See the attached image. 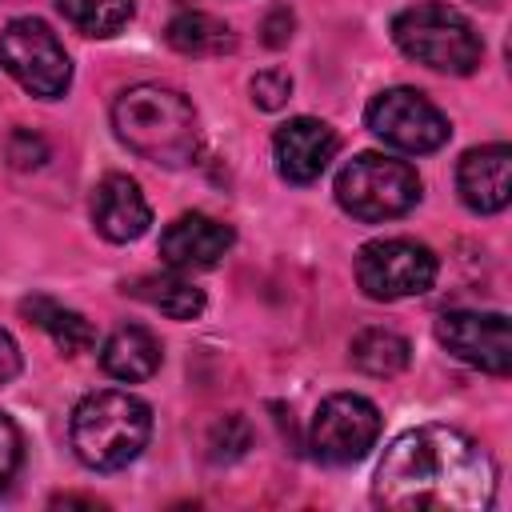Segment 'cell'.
<instances>
[{
	"instance_id": "cell-1",
	"label": "cell",
	"mask_w": 512,
	"mask_h": 512,
	"mask_svg": "<svg viewBox=\"0 0 512 512\" xmlns=\"http://www.w3.org/2000/svg\"><path fill=\"white\" fill-rule=\"evenodd\" d=\"M496 496L492 456L448 424L400 432L376 468L372 500L392 512H484Z\"/></svg>"
},
{
	"instance_id": "cell-2",
	"label": "cell",
	"mask_w": 512,
	"mask_h": 512,
	"mask_svg": "<svg viewBox=\"0 0 512 512\" xmlns=\"http://www.w3.org/2000/svg\"><path fill=\"white\" fill-rule=\"evenodd\" d=\"M116 136L144 160L180 168L200 148V124L192 104L164 84H132L112 104Z\"/></svg>"
},
{
	"instance_id": "cell-3",
	"label": "cell",
	"mask_w": 512,
	"mask_h": 512,
	"mask_svg": "<svg viewBox=\"0 0 512 512\" xmlns=\"http://www.w3.org/2000/svg\"><path fill=\"white\" fill-rule=\"evenodd\" d=\"M152 436V412L132 392H92L72 408V448L96 472L132 464Z\"/></svg>"
},
{
	"instance_id": "cell-4",
	"label": "cell",
	"mask_w": 512,
	"mask_h": 512,
	"mask_svg": "<svg viewBox=\"0 0 512 512\" xmlns=\"http://www.w3.org/2000/svg\"><path fill=\"white\" fill-rule=\"evenodd\" d=\"M392 40L408 60H416L432 72H448V76L476 72L480 56H484L476 28L456 8H448L440 0H424V4L404 8L392 20Z\"/></svg>"
},
{
	"instance_id": "cell-5",
	"label": "cell",
	"mask_w": 512,
	"mask_h": 512,
	"mask_svg": "<svg viewBox=\"0 0 512 512\" xmlns=\"http://www.w3.org/2000/svg\"><path fill=\"white\" fill-rule=\"evenodd\" d=\"M336 200L344 212H352L364 224L404 216L420 200V176L412 164L384 156V152H360L348 160L336 176Z\"/></svg>"
},
{
	"instance_id": "cell-6",
	"label": "cell",
	"mask_w": 512,
	"mask_h": 512,
	"mask_svg": "<svg viewBox=\"0 0 512 512\" xmlns=\"http://www.w3.org/2000/svg\"><path fill=\"white\" fill-rule=\"evenodd\" d=\"M0 64L20 88L44 100L64 96L72 84V60L64 44L44 20H32V16H20L0 32Z\"/></svg>"
},
{
	"instance_id": "cell-7",
	"label": "cell",
	"mask_w": 512,
	"mask_h": 512,
	"mask_svg": "<svg viewBox=\"0 0 512 512\" xmlns=\"http://www.w3.org/2000/svg\"><path fill=\"white\" fill-rule=\"evenodd\" d=\"M356 280L372 300L420 296L436 280V256H432V248L404 240V236L372 240L356 256Z\"/></svg>"
},
{
	"instance_id": "cell-8",
	"label": "cell",
	"mask_w": 512,
	"mask_h": 512,
	"mask_svg": "<svg viewBox=\"0 0 512 512\" xmlns=\"http://www.w3.org/2000/svg\"><path fill=\"white\" fill-rule=\"evenodd\" d=\"M364 124L384 144H392L400 152H416V156L420 152H436L448 140V132H452L444 112L428 96H420L416 88H388V92H380L368 104Z\"/></svg>"
},
{
	"instance_id": "cell-9",
	"label": "cell",
	"mask_w": 512,
	"mask_h": 512,
	"mask_svg": "<svg viewBox=\"0 0 512 512\" xmlns=\"http://www.w3.org/2000/svg\"><path fill=\"white\" fill-rule=\"evenodd\" d=\"M380 436V412L356 392H336L316 408L312 452L324 464H356Z\"/></svg>"
},
{
	"instance_id": "cell-10",
	"label": "cell",
	"mask_w": 512,
	"mask_h": 512,
	"mask_svg": "<svg viewBox=\"0 0 512 512\" xmlns=\"http://www.w3.org/2000/svg\"><path fill=\"white\" fill-rule=\"evenodd\" d=\"M436 340L464 364L508 376L512 372V336L504 312H444L436 320Z\"/></svg>"
},
{
	"instance_id": "cell-11",
	"label": "cell",
	"mask_w": 512,
	"mask_h": 512,
	"mask_svg": "<svg viewBox=\"0 0 512 512\" xmlns=\"http://www.w3.org/2000/svg\"><path fill=\"white\" fill-rule=\"evenodd\" d=\"M340 148V136L324 124V120H312V116H296L288 120L276 140H272V156H276V172L288 180V184H312L328 160L336 156Z\"/></svg>"
},
{
	"instance_id": "cell-12",
	"label": "cell",
	"mask_w": 512,
	"mask_h": 512,
	"mask_svg": "<svg viewBox=\"0 0 512 512\" xmlns=\"http://www.w3.org/2000/svg\"><path fill=\"white\" fill-rule=\"evenodd\" d=\"M460 200L472 212H504L512 200V148L508 144H484L464 152L456 168Z\"/></svg>"
},
{
	"instance_id": "cell-13",
	"label": "cell",
	"mask_w": 512,
	"mask_h": 512,
	"mask_svg": "<svg viewBox=\"0 0 512 512\" xmlns=\"http://www.w3.org/2000/svg\"><path fill=\"white\" fill-rule=\"evenodd\" d=\"M92 224L112 244L140 240L152 224V208H148L140 184L132 176H120V172L104 176L92 192Z\"/></svg>"
},
{
	"instance_id": "cell-14",
	"label": "cell",
	"mask_w": 512,
	"mask_h": 512,
	"mask_svg": "<svg viewBox=\"0 0 512 512\" xmlns=\"http://www.w3.org/2000/svg\"><path fill=\"white\" fill-rule=\"evenodd\" d=\"M232 248V228L204 216V212H184L176 216L164 236H160V256L176 268V272H192V268H212L224 252Z\"/></svg>"
},
{
	"instance_id": "cell-15",
	"label": "cell",
	"mask_w": 512,
	"mask_h": 512,
	"mask_svg": "<svg viewBox=\"0 0 512 512\" xmlns=\"http://www.w3.org/2000/svg\"><path fill=\"white\" fill-rule=\"evenodd\" d=\"M100 364L108 376L124 380V384H136V380H148L156 368H160V340L140 328V324H124L116 328L104 348H100Z\"/></svg>"
},
{
	"instance_id": "cell-16",
	"label": "cell",
	"mask_w": 512,
	"mask_h": 512,
	"mask_svg": "<svg viewBox=\"0 0 512 512\" xmlns=\"http://www.w3.org/2000/svg\"><path fill=\"white\" fill-rule=\"evenodd\" d=\"M164 36H168V44H172L176 52H184V56H224V52L236 48V32H232L220 16L200 12V8L176 12V16L168 20Z\"/></svg>"
},
{
	"instance_id": "cell-17",
	"label": "cell",
	"mask_w": 512,
	"mask_h": 512,
	"mask_svg": "<svg viewBox=\"0 0 512 512\" xmlns=\"http://www.w3.org/2000/svg\"><path fill=\"white\" fill-rule=\"evenodd\" d=\"M20 312H24L36 328H44V332L52 336V344H56L64 356L88 352L92 340H96L92 324H88L76 308H64V304H56V300H48V296H28V300H20Z\"/></svg>"
},
{
	"instance_id": "cell-18",
	"label": "cell",
	"mask_w": 512,
	"mask_h": 512,
	"mask_svg": "<svg viewBox=\"0 0 512 512\" xmlns=\"http://www.w3.org/2000/svg\"><path fill=\"white\" fill-rule=\"evenodd\" d=\"M124 292H132L136 300L152 304L156 312H164L172 320H196L204 312V292L192 280L176 276V272H168V276H140Z\"/></svg>"
},
{
	"instance_id": "cell-19",
	"label": "cell",
	"mask_w": 512,
	"mask_h": 512,
	"mask_svg": "<svg viewBox=\"0 0 512 512\" xmlns=\"http://www.w3.org/2000/svg\"><path fill=\"white\" fill-rule=\"evenodd\" d=\"M408 360H412V348L392 328H364L352 340V364L360 372H368V376H380V380L384 376H396V372L408 368Z\"/></svg>"
},
{
	"instance_id": "cell-20",
	"label": "cell",
	"mask_w": 512,
	"mask_h": 512,
	"mask_svg": "<svg viewBox=\"0 0 512 512\" xmlns=\"http://www.w3.org/2000/svg\"><path fill=\"white\" fill-rule=\"evenodd\" d=\"M56 8L84 36H116L132 20V0H56Z\"/></svg>"
},
{
	"instance_id": "cell-21",
	"label": "cell",
	"mask_w": 512,
	"mask_h": 512,
	"mask_svg": "<svg viewBox=\"0 0 512 512\" xmlns=\"http://www.w3.org/2000/svg\"><path fill=\"white\" fill-rule=\"evenodd\" d=\"M252 444V432H248V420L244 416H224L216 428H212V440H208V448H212V460H236L244 448Z\"/></svg>"
},
{
	"instance_id": "cell-22",
	"label": "cell",
	"mask_w": 512,
	"mask_h": 512,
	"mask_svg": "<svg viewBox=\"0 0 512 512\" xmlns=\"http://www.w3.org/2000/svg\"><path fill=\"white\" fill-rule=\"evenodd\" d=\"M292 96V76L288 72H280V68H268V72H256L252 76V100L260 104V108H280L284 100Z\"/></svg>"
},
{
	"instance_id": "cell-23",
	"label": "cell",
	"mask_w": 512,
	"mask_h": 512,
	"mask_svg": "<svg viewBox=\"0 0 512 512\" xmlns=\"http://www.w3.org/2000/svg\"><path fill=\"white\" fill-rule=\"evenodd\" d=\"M8 160H12V168H40V164L48 160L44 136H36V132H28V128H16V132L8 136Z\"/></svg>"
},
{
	"instance_id": "cell-24",
	"label": "cell",
	"mask_w": 512,
	"mask_h": 512,
	"mask_svg": "<svg viewBox=\"0 0 512 512\" xmlns=\"http://www.w3.org/2000/svg\"><path fill=\"white\" fill-rule=\"evenodd\" d=\"M20 456H24L20 428L0 412V492L12 484V476H16V468H20Z\"/></svg>"
},
{
	"instance_id": "cell-25",
	"label": "cell",
	"mask_w": 512,
	"mask_h": 512,
	"mask_svg": "<svg viewBox=\"0 0 512 512\" xmlns=\"http://www.w3.org/2000/svg\"><path fill=\"white\" fill-rule=\"evenodd\" d=\"M288 36H292V12H288V8H276V12L264 20V40H268L272 48H280Z\"/></svg>"
},
{
	"instance_id": "cell-26",
	"label": "cell",
	"mask_w": 512,
	"mask_h": 512,
	"mask_svg": "<svg viewBox=\"0 0 512 512\" xmlns=\"http://www.w3.org/2000/svg\"><path fill=\"white\" fill-rule=\"evenodd\" d=\"M16 372H20V348H16V340L0 328V384H8Z\"/></svg>"
},
{
	"instance_id": "cell-27",
	"label": "cell",
	"mask_w": 512,
	"mask_h": 512,
	"mask_svg": "<svg viewBox=\"0 0 512 512\" xmlns=\"http://www.w3.org/2000/svg\"><path fill=\"white\" fill-rule=\"evenodd\" d=\"M476 4H484V8H496V4H500V0H476Z\"/></svg>"
}]
</instances>
